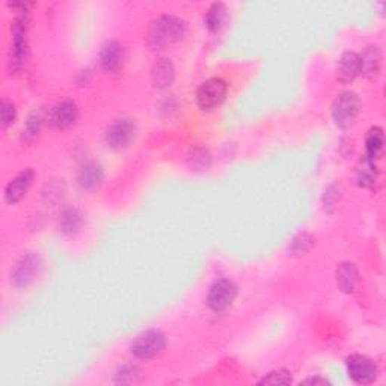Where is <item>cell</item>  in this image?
<instances>
[{"instance_id": "44dd1931", "label": "cell", "mask_w": 386, "mask_h": 386, "mask_svg": "<svg viewBox=\"0 0 386 386\" xmlns=\"http://www.w3.org/2000/svg\"><path fill=\"white\" fill-rule=\"evenodd\" d=\"M187 162L195 171H207V168H210L211 165V156L205 148H192L189 157H187Z\"/></svg>"}, {"instance_id": "8fae6325", "label": "cell", "mask_w": 386, "mask_h": 386, "mask_svg": "<svg viewBox=\"0 0 386 386\" xmlns=\"http://www.w3.org/2000/svg\"><path fill=\"white\" fill-rule=\"evenodd\" d=\"M79 109L77 105L73 100H64L58 105L53 106L49 114H47V121L53 128L65 130L74 126V122L77 121Z\"/></svg>"}, {"instance_id": "7c38bea8", "label": "cell", "mask_w": 386, "mask_h": 386, "mask_svg": "<svg viewBox=\"0 0 386 386\" xmlns=\"http://www.w3.org/2000/svg\"><path fill=\"white\" fill-rule=\"evenodd\" d=\"M35 180V171L32 168L23 169L20 174H17L14 178L9 180V183L5 187V201L8 204H17L18 201H22L26 196V193L29 192L31 186L34 184Z\"/></svg>"}, {"instance_id": "30bf717a", "label": "cell", "mask_w": 386, "mask_h": 386, "mask_svg": "<svg viewBox=\"0 0 386 386\" xmlns=\"http://www.w3.org/2000/svg\"><path fill=\"white\" fill-rule=\"evenodd\" d=\"M126 62V49L118 40H110L101 47L98 53V64L103 71L118 73Z\"/></svg>"}, {"instance_id": "cb8c5ba5", "label": "cell", "mask_w": 386, "mask_h": 386, "mask_svg": "<svg viewBox=\"0 0 386 386\" xmlns=\"http://www.w3.org/2000/svg\"><path fill=\"white\" fill-rule=\"evenodd\" d=\"M140 378V370L138 365L133 364H124L121 365L117 374H115V383L118 385H127L133 383Z\"/></svg>"}, {"instance_id": "5b68a950", "label": "cell", "mask_w": 386, "mask_h": 386, "mask_svg": "<svg viewBox=\"0 0 386 386\" xmlns=\"http://www.w3.org/2000/svg\"><path fill=\"white\" fill-rule=\"evenodd\" d=\"M41 266L43 261L38 253H23V255L17 260L11 270V284L18 290L27 288L36 278H38Z\"/></svg>"}, {"instance_id": "2e32d148", "label": "cell", "mask_w": 386, "mask_h": 386, "mask_svg": "<svg viewBox=\"0 0 386 386\" xmlns=\"http://www.w3.org/2000/svg\"><path fill=\"white\" fill-rule=\"evenodd\" d=\"M151 79L156 88H169L175 80V67L171 59L160 58L154 62L151 68Z\"/></svg>"}, {"instance_id": "277c9868", "label": "cell", "mask_w": 386, "mask_h": 386, "mask_svg": "<svg viewBox=\"0 0 386 386\" xmlns=\"http://www.w3.org/2000/svg\"><path fill=\"white\" fill-rule=\"evenodd\" d=\"M361 112V98L353 91H344L338 94L332 105V118L335 124L341 128H348Z\"/></svg>"}, {"instance_id": "6da1fadb", "label": "cell", "mask_w": 386, "mask_h": 386, "mask_svg": "<svg viewBox=\"0 0 386 386\" xmlns=\"http://www.w3.org/2000/svg\"><path fill=\"white\" fill-rule=\"evenodd\" d=\"M187 35V23L175 15H158L148 27L147 41L153 49H165L180 43Z\"/></svg>"}, {"instance_id": "3957f363", "label": "cell", "mask_w": 386, "mask_h": 386, "mask_svg": "<svg viewBox=\"0 0 386 386\" xmlns=\"http://www.w3.org/2000/svg\"><path fill=\"white\" fill-rule=\"evenodd\" d=\"M168 346L166 335L158 331V329H149L142 334H139L130 344V352L138 359H154L160 356Z\"/></svg>"}, {"instance_id": "7a4b0ae2", "label": "cell", "mask_w": 386, "mask_h": 386, "mask_svg": "<svg viewBox=\"0 0 386 386\" xmlns=\"http://www.w3.org/2000/svg\"><path fill=\"white\" fill-rule=\"evenodd\" d=\"M31 13H22L15 15L11 26V49H9V67L14 71H20L27 59V23Z\"/></svg>"}, {"instance_id": "ba28073f", "label": "cell", "mask_w": 386, "mask_h": 386, "mask_svg": "<svg viewBox=\"0 0 386 386\" xmlns=\"http://www.w3.org/2000/svg\"><path fill=\"white\" fill-rule=\"evenodd\" d=\"M138 136V124L135 119L121 118L112 122L106 131V144L115 149V151H122L128 147L133 145Z\"/></svg>"}, {"instance_id": "52a82bcc", "label": "cell", "mask_w": 386, "mask_h": 386, "mask_svg": "<svg viewBox=\"0 0 386 386\" xmlns=\"http://www.w3.org/2000/svg\"><path fill=\"white\" fill-rule=\"evenodd\" d=\"M239 287L232 279L221 278L216 279L209 288V295H207V305L213 311V313H222V311L228 309L235 297H237Z\"/></svg>"}, {"instance_id": "f1b7e54d", "label": "cell", "mask_w": 386, "mask_h": 386, "mask_svg": "<svg viewBox=\"0 0 386 386\" xmlns=\"http://www.w3.org/2000/svg\"><path fill=\"white\" fill-rule=\"evenodd\" d=\"M300 385H320V386H325V385H331V382H329L325 378H320V376H316V378H308V379L302 380V382H300Z\"/></svg>"}, {"instance_id": "8992f818", "label": "cell", "mask_w": 386, "mask_h": 386, "mask_svg": "<svg viewBox=\"0 0 386 386\" xmlns=\"http://www.w3.org/2000/svg\"><path fill=\"white\" fill-rule=\"evenodd\" d=\"M228 83L221 77L207 79L196 91V105L202 110H213L219 107L227 98Z\"/></svg>"}, {"instance_id": "9c48e42d", "label": "cell", "mask_w": 386, "mask_h": 386, "mask_svg": "<svg viewBox=\"0 0 386 386\" xmlns=\"http://www.w3.org/2000/svg\"><path fill=\"white\" fill-rule=\"evenodd\" d=\"M347 374L357 385H370L379 376V366L365 355H352L346 359Z\"/></svg>"}, {"instance_id": "83f0119b", "label": "cell", "mask_w": 386, "mask_h": 386, "mask_svg": "<svg viewBox=\"0 0 386 386\" xmlns=\"http://www.w3.org/2000/svg\"><path fill=\"white\" fill-rule=\"evenodd\" d=\"M338 200V192L335 189V186H331L329 189L325 192V198H323V202H325V209H329V207H334V204Z\"/></svg>"}, {"instance_id": "5bb4252c", "label": "cell", "mask_w": 386, "mask_h": 386, "mask_svg": "<svg viewBox=\"0 0 386 386\" xmlns=\"http://www.w3.org/2000/svg\"><path fill=\"white\" fill-rule=\"evenodd\" d=\"M361 76V56L356 52H344L336 64V77L343 83H350Z\"/></svg>"}, {"instance_id": "4fadbf2b", "label": "cell", "mask_w": 386, "mask_h": 386, "mask_svg": "<svg viewBox=\"0 0 386 386\" xmlns=\"http://www.w3.org/2000/svg\"><path fill=\"white\" fill-rule=\"evenodd\" d=\"M105 180V168L97 160L84 162L79 169L77 186L83 192H92L98 189Z\"/></svg>"}, {"instance_id": "4316f807", "label": "cell", "mask_w": 386, "mask_h": 386, "mask_svg": "<svg viewBox=\"0 0 386 386\" xmlns=\"http://www.w3.org/2000/svg\"><path fill=\"white\" fill-rule=\"evenodd\" d=\"M291 373L288 370H275L262 378L258 385H290L291 383Z\"/></svg>"}, {"instance_id": "603a6c76", "label": "cell", "mask_w": 386, "mask_h": 386, "mask_svg": "<svg viewBox=\"0 0 386 386\" xmlns=\"http://www.w3.org/2000/svg\"><path fill=\"white\" fill-rule=\"evenodd\" d=\"M356 180L359 181V184L364 187L373 186L376 183V180H378V168H376V163L365 158V162L362 163V168L357 169Z\"/></svg>"}, {"instance_id": "9a60e30c", "label": "cell", "mask_w": 386, "mask_h": 386, "mask_svg": "<svg viewBox=\"0 0 386 386\" xmlns=\"http://www.w3.org/2000/svg\"><path fill=\"white\" fill-rule=\"evenodd\" d=\"M361 56V76L373 79L380 73L382 50L379 45H369Z\"/></svg>"}, {"instance_id": "ffe728a7", "label": "cell", "mask_w": 386, "mask_h": 386, "mask_svg": "<svg viewBox=\"0 0 386 386\" xmlns=\"http://www.w3.org/2000/svg\"><path fill=\"white\" fill-rule=\"evenodd\" d=\"M225 18H227V6H225V3L216 2V3L210 5L209 9H207L205 17H204L205 27L211 32L219 31L222 24L225 23Z\"/></svg>"}, {"instance_id": "ac0fdd59", "label": "cell", "mask_w": 386, "mask_h": 386, "mask_svg": "<svg viewBox=\"0 0 386 386\" xmlns=\"http://www.w3.org/2000/svg\"><path fill=\"white\" fill-rule=\"evenodd\" d=\"M359 281V273L353 262H341L336 267V284L343 293H353Z\"/></svg>"}, {"instance_id": "e0dca14e", "label": "cell", "mask_w": 386, "mask_h": 386, "mask_svg": "<svg viewBox=\"0 0 386 386\" xmlns=\"http://www.w3.org/2000/svg\"><path fill=\"white\" fill-rule=\"evenodd\" d=\"M83 223H84V216L77 207H68V209H64L58 219L59 231L65 235H74L80 232V230L83 228Z\"/></svg>"}, {"instance_id": "d4e9b609", "label": "cell", "mask_w": 386, "mask_h": 386, "mask_svg": "<svg viewBox=\"0 0 386 386\" xmlns=\"http://www.w3.org/2000/svg\"><path fill=\"white\" fill-rule=\"evenodd\" d=\"M0 118H2L3 131H6L8 127H11L14 124V121L17 119V107L13 100H8V98L2 100V105H0Z\"/></svg>"}, {"instance_id": "d6986e66", "label": "cell", "mask_w": 386, "mask_h": 386, "mask_svg": "<svg viewBox=\"0 0 386 386\" xmlns=\"http://www.w3.org/2000/svg\"><path fill=\"white\" fill-rule=\"evenodd\" d=\"M385 145V135L382 127H373L370 128L369 135H366L365 140V149H366V160L376 163V160H379L383 153Z\"/></svg>"}, {"instance_id": "484cf974", "label": "cell", "mask_w": 386, "mask_h": 386, "mask_svg": "<svg viewBox=\"0 0 386 386\" xmlns=\"http://www.w3.org/2000/svg\"><path fill=\"white\" fill-rule=\"evenodd\" d=\"M313 246H314V237L308 232H304V234H299L297 237L291 242L290 252L291 255H304V253L308 252Z\"/></svg>"}, {"instance_id": "7402d4cb", "label": "cell", "mask_w": 386, "mask_h": 386, "mask_svg": "<svg viewBox=\"0 0 386 386\" xmlns=\"http://www.w3.org/2000/svg\"><path fill=\"white\" fill-rule=\"evenodd\" d=\"M47 119V117H44V114L41 110H35L27 118L26 124L23 127V136L26 139H35L36 136L40 135L41 127L44 124V121Z\"/></svg>"}]
</instances>
